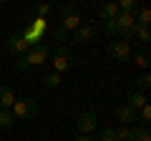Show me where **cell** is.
<instances>
[{"instance_id": "cell-1", "label": "cell", "mask_w": 151, "mask_h": 141, "mask_svg": "<svg viewBox=\"0 0 151 141\" xmlns=\"http://www.w3.org/2000/svg\"><path fill=\"white\" fill-rule=\"evenodd\" d=\"M48 58H50V48H48L45 43H38V45H33V48H28V53L20 55V58L15 60V68H18V70L38 68V65L48 63Z\"/></svg>"}, {"instance_id": "cell-8", "label": "cell", "mask_w": 151, "mask_h": 141, "mask_svg": "<svg viewBox=\"0 0 151 141\" xmlns=\"http://www.w3.org/2000/svg\"><path fill=\"white\" fill-rule=\"evenodd\" d=\"M28 48H30V45L25 43V38H23V35H15V33H13L10 38H8V50H10V53H15L18 58H20V55H25Z\"/></svg>"}, {"instance_id": "cell-23", "label": "cell", "mask_w": 151, "mask_h": 141, "mask_svg": "<svg viewBox=\"0 0 151 141\" xmlns=\"http://www.w3.org/2000/svg\"><path fill=\"white\" fill-rule=\"evenodd\" d=\"M96 141H116V136H113V129H103L101 134H98Z\"/></svg>"}, {"instance_id": "cell-18", "label": "cell", "mask_w": 151, "mask_h": 141, "mask_svg": "<svg viewBox=\"0 0 151 141\" xmlns=\"http://www.w3.org/2000/svg\"><path fill=\"white\" fill-rule=\"evenodd\" d=\"M136 10H139L136 0H121V3H119V13H129V15H134Z\"/></svg>"}, {"instance_id": "cell-16", "label": "cell", "mask_w": 151, "mask_h": 141, "mask_svg": "<svg viewBox=\"0 0 151 141\" xmlns=\"http://www.w3.org/2000/svg\"><path fill=\"white\" fill-rule=\"evenodd\" d=\"M136 116H139V126H149L151 124V106L146 103L144 109H139V114H136Z\"/></svg>"}, {"instance_id": "cell-14", "label": "cell", "mask_w": 151, "mask_h": 141, "mask_svg": "<svg viewBox=\"0 0 151 141\" xmlns=\"http://www.w3.org/2000/svg\"><path fill=\"white\" fill-rule=\"evenodd\" d=\"M131 141H151V134H149V126H131Z\"/></svg>"}, {"instance_id": "cell-24", "label": "cell", "mask_w": 151, "mask_h": 141, "mask_svg": "<svg viewBox=\"0 0 151 141\" xmlns=\"http://www.w3.org/2000/svg\"><path fill=\"white\" fill-rule=\"evenodd\" d=\"M50 38H53V40H63V38H65V30L58 25L55 30H50Z\"/></svg>"}, {"instance_id": "cell-19", "label": "cell", "mask_w": 151, "mask_h": 141, "mask_svg": "<svg viewBox=\"0 0 151 141\" xmlns=\"http://www.w3.org/2000/svg\"><path fill=\"white\" fill-rule=\"evenodd\" d=\"M113 136H116V141H131V126H119V129H113Z\"/></svg>"}, {"instance_id": "cell-26", "label": "cell", "mask_w": 151, "mask_h": 141, "mask_svg": "<svg viewBox=\"0 0 151 141\" xmlns=\"http://www.w3.org/2000/svg\"><path fill=\"white\" fill-rule=\"evenodd\" d=\"M76 141H96V139L91 134H81V136H76Z\"/></svg>"}, {"instance_id": "cell-12", "label": "cell", "mask_w": 151, "mask_h": 141, "mask_svg": "<svg viewBox=\"0 0 151 141\" xmlns=\"http://www.w3.org/2000/svg\"><path fill=\"white\" fill-rule=\"evenodd\" d=\"M13 103H15V93H13V88L0 86V111H10Z\"/></svg>"}, {"instance_id": "cell-9", "label": "cell", "mask_w": 151, "mask_h": 141, "mask_svg": "<svg viewBox=\"0 0 151 141\" xmlns=\"http://www.w3.org/2000/svg\"><path fill=\"white\" fill-rule=\"evenodd\" d=\"M73 40L76 43H91V40H96V28L93 25H78L73 30Z\"/></svg>"}, {"instance_id": "cell-21", "label": "cell", "mask_w": 151, "mask_h": 141, "mask_svg": "<svg viewBox=\"0 0 151 141\" xmlns=\"http://www.w3.org/2000/svg\"><path fill=\"white\" fill-rule=\"evenodd\" d=\"M134 63L139 65V68H149V53H146V50H139V53L134 55Z\"/></svg>"}, {"instance_id": "cell-20", "label": "cell", "mask_w": 151, "mask_h": 141, "mask_svg": "<svg viewBox=\"0 0 151 141\" xmlns=\"http://www.w3.org/2000/svg\"><path fill=\"white\" fill-rule=\"evenodd\" d=\"M60 81H63V78H60L58 73H48V76H43V86L45 88H58Z\"/></svg>"}, {"instance_id": "cell-25", "label": "cell", "mask_w": 151, "mask_h": 141, "mask_svg": "<svg viewBox=\"0 0 151 141\" xmlns=\"http://www.w3.org/2000/svg\"><path fill=\"white\" fill-rule=\"evenodd\" d=\"M35 13H38V20H40V18H45V15L50 13V5H38Z\"/></svg>"}, {"instance_id": "cell-10", "label": "cell", "mask_w": 151, "mask_h": 141, "mask_svg": "<svg viewBox=\"0 0 151 141\" xmlns=\"http://www.w3.org/2000/svg\"><path fill=\"white\" fill-rule=\"evenodd\" d=\"M98 18L101 20H113V18L119 15V3L116 0H111V3H103V5H98Z\"/></svg>"}, {"instance_id": "cell-2", "label": "cell", "mask_w": 151, "mask_h": 141, "mask_svg": "<svg viewBox=\"0 0 151 141\" xmlns=\"http://www.w3.org/2000/svg\"><path fill=\"white\" fill-rule=\"evenodd\" d=\"M13 116H15V121H28V119H35L38 111H40V106H38L33 98H15V103H13Z\"/></svg>"}, {"instance_id": "cell-3", "label": "cell", "mask_w": 151, "mask_h": 141, "mask_svg": "<svg viewBox=\"0 0 151 141\" xmlns=\"http://www.w3.org/2000/svg\"><path fill=\"white\" fill-rule=\"evenodd\" d=\"M50 65H53V73H58V76H63V73H68L70 68H73V58H70V50L63 48V45H58V48L50 53Z\"/></svg>"}, {"instance_id": "cell-22", "label": "cell", "mask_w": 151, "mask_h": 141, "mask_svg": "<svg viewBox=\"0 0 151 141\" xmlns=\"http://www.w3.org/2000/svg\"><path fill=\"white\" fill-rule=\"evenodd\" d=\"M149 86H151V76H149V73H144V76H139V78H136V91H141V93H144Z\"/></svg>"}, {"instance_id": "cell-17", "label": "cell", "mask_w": 151, "mask_h": 141, "mask_svg": "<svg viewBox=\"0 0 151 141\" xmlns=\"http://www.w3.org/2000/svg\"><path fill=\"white\" fill-rule=\"evenodd\" d=\"M134 38H136V40H141L144 45H149V43H151V30H149V28H139V25H136Z\"/></svg>"}, {"instance_id": "cell-4", "label": "cell", "mask_w": 151, "mask_h": 141, "mask_svg": "<svg viewBox=\"0 0 151 141\" xmlns=\"http://www.w3.org/2000/svg\"><path fill=\"white\" fill-rule=\"evenodd\" d=\"M60 28H63L65 33L68 30H76V28L81 25V13L76 10V5H65L63 10H60Z\"/></svg>"}, {"instance_id": "cell-13", "label": "cell", "mask_w": 151, "mask_h": 141, "mask_svg": "<svg viewBox=\"0 0 151 141\" xmlns=\"http://www.w3.org/2000/svg\"><path fill=\"white\" fill-rule=\"evenodd\" d=\"M134 20H136L139 28H149L151 25V10L149 8H139V10L134 13Z\"/></svg>"}, {"instance_id": "cell-7", "label": "cell", "mask_w": 151, "mask_h": 141, "mask_svg": "<svg viewBox=\"0 0 151 141\" xmlns=\"http://www.w3.org/2000/svg\"><path fill=\"white\" fill-rule=\"evenodd\" d=\"M96 124H98V114L96 111H86V114L78 116L76 129H78V134H91V131L96 129Z\"/></svg>"}, {"instance_id": "cell-5", "label": "cell", "mask_w": 151, "mask_h": 141, "mask_svg": "<svg viewBox=\"0 0 151 141\" xmlns=\"http://www.w3.org/2000/svg\"><path fill=\"white\" fill-rule=\"evenodd\" d=\"M106 50H108V55L116 58V60H129L131 58V45L126 43V40H111V43L106 45Z\"/></svg>"}, {"instance_id": "cell-6", "label": "cell", "mask_w": 151, "mask_h": 141, "mask_svg": "<svg viewBox=\"0 0 151 141\" xmlns=\"http://www.w3.org/2000/svg\"><path fill=\"white\" fill-rule=\"evenodd\" d=\"M139 111H134L131 106H126V103H119L116 109H113V116H116V121H121V126H131L139 121Z\"/></svg>"}, {"instance_id": "cell-15", "label": "cell", "mask_w": 151, "mask_h": 141, "mask_svg": "<svg viewBox=\"0 0 151 141\" xmlns=\"http://www.w3.org/2000/svg\"><path fill=\"white\" fill-rule=\"evenodd\" d=\"M0 126H3V129H13V126H15L13 111H0Z\"/></svg>"}, {"instance_id": "cell-11", "label": "cell", "mask_w": 151, "mask_h": 141, "mask_svg": "<svg viewBox=\"0 0 151 141\" xmlns=\"http://www.w3.org/2000/svg\"><path fill=\"white\" fill-rule=\"evenodd\" d=\"M146 103H149V98H146V93H141V91H131L129 93V98H126V106H131L134 111H139V109H144Z\"/></svg>"}]
</instances>
